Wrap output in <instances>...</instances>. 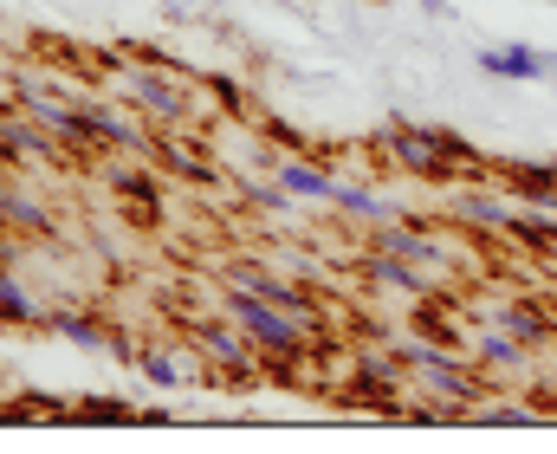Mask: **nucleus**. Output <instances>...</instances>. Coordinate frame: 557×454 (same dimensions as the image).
Listing matches in <instances>:
<instances>
[{"mask_svg":"<svg viewBox=\"0 0 557 454\" xmlns=\"http://www.w3.org/2000/svg\"><path fill=\"white\" fill-rule=\"evenodd\" d=\"M454 214H460V221H473V228H486V234H506V228H512V214H519V201H499V195L467 188V195L454 201Z\"/></svg>","mask_w":557,"mask_h":454,"instance_id":"dca6fc26","label":"nucleus"},{"mask_svg":"<svg viewBox=\"0 0 557 454\" xmlns=\"http://www.w3.org/2000/svg\"><path fill=\"white\" fill-rule=\"evenodd\" d=\"M221 311L253 338V351L260 357H305L311 351V338H318V324L311 318H298V311H285V305H273V299H260V293H240V286H227V299H221Z\"/></svg>","mask_w":557,"mask_h":454,"instance_id":"f257e3e1","label":"nucleus"},{"mask_svg":"<svg viewBox=\"0 0 557 454\" xmlns=\"http://www.w3.org/2000/svg\"><path fill=\"white\" fill-rule=\"evenodd\" d=\"M396 357L416 370V383L447 409V416H460L467 403H480V364H473V357H447V351H434V344H396Z\"/></svg>","mask_w":557,"mask_h":454,"instance_id":"f03ea898","label":"nucleus"},{"mask_svg":"<svg viewBox=\"0 0 557 454\" xmlns=\"http://www.w3.org/2000/svg\"><path fill=\"white\" fill-rule=\"evenodd\" d=\"M188 338H195V351H201L221 377H234V383H247V377H253V357H260V351H253V338H247L227 311H221V318H195V324H188Z\"/></svg>","mask_w":557,"mask_h":454,"instance_id":"20e7f679","label":"nucleus"},{"mask_svg":"<svg viewBox=\"0 0 557 454\" xmlns=\"http://www.w3.org/2000/svg\"><path fill=\"white\" fill-rule=\"evenodd\" d=\"M46 331H52V338H65V344H78V351H111L117 364H137V357H131V344H124V338H111V331H104L91 311L52 305V311H46Z\"/></svg>","mask_w":557,"mask_h":454,"instance_id":"1a4fd4ad","label":"nucleus"},{"mask_svg":"<svg viewBox=\"0 0 557 454\" xmlns=\"http://www.w3.org/2000/svg\"><path fill=\"white\" fill-rule=\"evenodd\" d=\"M473 59H480V72H486V78H506V85H539V78H557V52H545V46H519V39H506V46H480Z\"/></svg>","mask_w":557,"mask_h":454,"instance_id":"39448f33","label":"nucleus"},{"mask_svg":"<svg viewBox=\"0 0 557 454\" xmlns=\"http://www.w3.org/2000/svg\"><path fill=\"white\" fill-rule=\"evenodd\" d=\"M111 72H117L124 105H137L143 118H156V124H182L188 118V98H182V85L169 72H156L143 59H111Z\"/></svg>","mask_w":557,"mask_h":454,"instance_id":"7ed1b4c3","label":"nucleus"},{"mask_svg":"<svg viewBox=\"0 0 557 454\" xmlns=\"http://www.w3.org/2000/svg\"><path fill=\"white\" fill-rule=\"evenodd\" d=\"M78 111H85V131H91V144H111V150H149V131H143L137 105L124 111L117 98H78Z\"/></svg>","mask_w":557,"mask_h":454,"instance_id":"423d86ee","label":"nucleus"},{"mask_svg":"<svg viewBox=\"0 0 557 454\" xmlns=\"http://www.w3.org/2000/svg\"><path fill=\"white\" fill-rule=\"evenodd\" d=\"M273 182L292 195V201H331V188H337L331 169H318V162H292V156H278L273 162Z\"/></svg>","mask_w":557,"mask_h":454,"instance_id":"f8f14e48","label":"nucleus"},{"mask_svg":"<svg viewBox=\"0 0 557 454\" xmlns=\"http://www.w3.org/2000/svg\"><path fill=\"white\" fill-rule=\"evenodd\" d=\"M46 311H52V305L13 273V260H0V318H7V324H46Z\"/></svg>","mask_w":557,"mask_h":454,"instance_id":"4468645a","label":"nucleus"},{"mask_svg":"<svg viewBox=\"0 0 557 454\" xmlns=\"http://www.w3.org/2000/svg\"><path fill=\"white\" fill-rule=\"evenodd\" d=\"M20 111H26V118H39L65 150H91V131H85V111H78V105L52 98V91H39V85H20Z\"/></svg>","mask_w":557,"mask_h":454,"instance_id":"6e6552de","label":"nucleus"},{"mask_svg":"<svg viewBox=\"0 0 557 454\" xmlns=\"http://www.w3.org/2000/svg\"><path fill=\"white\" fill-rule=\"evenodd\" d=\"M480 318L499 324V331H512V338H525V344H545V338H552V318H545L539 305H525V299H493Z\"/></svg>","mask_w":557,"mask_h":454,"instance_id":"ddd939ff","label":"nucleus"},{"mask_svg":"<svg viewBox=\"0 0 557 454\" xmlns=\"http://www.w3.org/2000/svg\"><path fill=\"white\" fill-rule=\"evenodd\" d=\"M552 7H557V0H552Z\"/></svg>","mask_w":557,"mask_h":454,"instance_id":"5701e85b","label":"nucleus"},{"mask_svg":"<svg viewBox=\"0 0 557 454\" xmlns=\"http://www.w3.org/2000/svg\"><path fill=\"white\" fill-rule=\"evenodd\" d=\"M525 338H512V331H499V324H486L480 338H473V364L480 370H525Z\"/></svg>","mask_w":557,"mask_h":454,"instance_id":"2eb2a0df","label":"nucleus"},{"mask_svg":"<svg viewBox=\"0 0 557 454\" xmlns=\"http://www.w3.org/2000/svg\"><path fill=\"white\" fill-rule=\"evenodd\" d=\"M240 201H253V208H292V195L278 188V182H240Z\"/></svg>","mask_w":557,"mask_h":454,"instance_id":"412c9836","label":"nucleus"},{"mask_svg":"<svg viewBox=\"0 0 557 454\" xmlns=\"http://www.w3.org/2000/svg\"><path fill=\"white\" fill-rule=\"evenodd\" d=\"M460 416H473V422H539V409H525V403H512V396H499V403H467Z\"/></svg>","mask_w":557,"mask_h":454,"instance_id":"aec40b11","label":"nucleus"},{"mask_svg":"<svg viewBox=\"0 0 557 454\" xmlns=\"http://www.w3.org/2000/svg\"><path fill=\"white\" fill-rule=\"evenodd\" d=\"M0 221H7V228H33V234L52 228V214H46L39 201H26V195H0Z\"/></svg>","mask_w":557,"mask_h":454,"instance_id":"6ab92c4d","label":"nucleus"},{"mask_svg":"<svg viewBox=\"0 0 557 454\" xmlns=\"http://www.w3.org/2000/svg\"><path fill=\"white\" fill-rule=\"evenodd\" d=\"M65 416L72 422H137V403H124V396H78Z\"/></svg>","mask_w":557,"mask_h":454,"instance_id":"a211bd4d","label":"nucleus"},{"mask_svg":"<svg viewBox=\"0 0 557 454\" xmlns=\"http://www.w3.org/2000/svg\"><path fill=\"white\" fill-rule=\"evenodd\" d=\"M137 370L156 383V390H182L188 377H195V364H182L175 351H162V344H149V351H137Z\"/></svg>","mask_w":557,"mask_h":454,"instance_id":"f3484780","label":"nucleus"},{"mask_svg":"<svg viewBox=\"0 0 557 454\" xmlns=\"http://www.w3.org/2000/svg\"><path fill=\"white\" fill-rule=\"evenodd\" d=\"M0 156H13V162H46V156H59V137H52L39 118H0Z\"/></svg>","mask_w":557,"mask_h":454,"instance_id":"9b49d317","label":"nucleus"},{"mask_svg":"<svg viewBox=\"0 0 557 454\" xmlns=\"http://www.w3.org/2000/svg\"><path fill=\"white\" fill-rule=\"evenodd\" d=\"M227 286H240V293H260V299H273V305H285V311H298V318H311V324H318L311 293H305L298 280H278L267 260H227Z\"/></svg>","mask_w":557,"mask_h":454,"instance_id":"0eeeda50","label":"nucleus"},{"mask_svg":"<svg viewBox=\"0 0 557 454\" xmlns=\"http://www.w3.org/2000/svg\"><path fill=\"white\" fill-rule=\"evenodd\" d=\"M331 208H337V214H350V221H363V228H389V221H403V208H396V201H383L376 188L344 182V175H337V188H331Z\"/></svg>","mask_w":557,"mask_h":454,"instance_id":"9d476101","label":"nucleus"},{"mask_svg":"<svg viewBox=\"0 0 557 454\" xmlns=\"http://www.w3.org/2000/svg\"><path fill=\"white\" fill-rule=\"evenodd\" d=\"M162 162H169L175 175H188V182H214V169H208L201 156H188V150H162Z\"/></svg>","mask_w":557,"mask_h":454,"instance_id":"4be33fe9","label":"nucleus"}]
</instances>
